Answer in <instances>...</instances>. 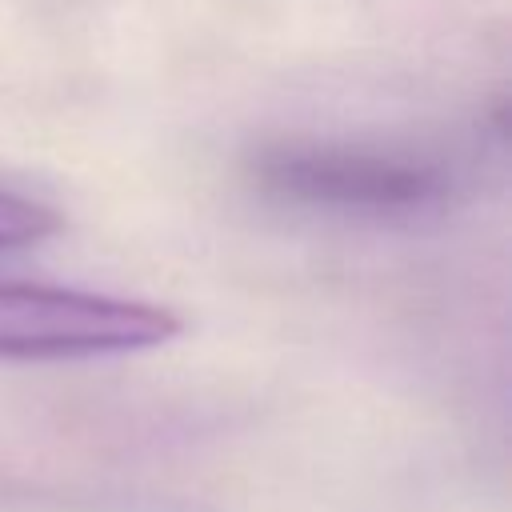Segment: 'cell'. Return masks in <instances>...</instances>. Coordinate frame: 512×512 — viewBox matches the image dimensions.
I'll use <instances>...</instances> for the list:
<instances>
[{"mask_svg":"<svg viewBox=\"0 0 512 512\" xmlns=\"http://www.w3.org/2000/svg\"><path fill=\"white\" fill-rule=\"evenodd\" d=\"M56 232H60V212L56 208H48L44 200L16 196V192L0 188V252L36 248Z\"/></svg>","mask_w":512,"mask_h":512,"instance_id":"3","label":"cell"},{"mask_svg":"<svg viewBox=\"0 0 512 512\" xmlns=\"http://www.w3.org/2000/svg\"><path fill=\"white\" fill-rule=\"evenodd\" d=\"M180 316L136 296L0 280V360H92L180 336Z\"/></svg>","mask_w":512,"mask_h":512,"instance_id":"2","label":"cell"},{"mask_svg":"<svg viewBox=\"0 0 512 512\" xmlns=\"http://www.w3.org/2000/svg\"><path fill=\"white\" fill-rule=\"evenodd\" d=\"M248 176L284 204L364 220L428 216L452 196V172L436 156L360 140H272L252 152Z\"/></svg>","mask_w":512,"mask_h":512,"instance_id":"1","label":"cell"}]
</instances>
